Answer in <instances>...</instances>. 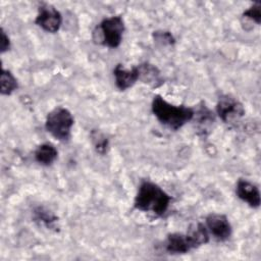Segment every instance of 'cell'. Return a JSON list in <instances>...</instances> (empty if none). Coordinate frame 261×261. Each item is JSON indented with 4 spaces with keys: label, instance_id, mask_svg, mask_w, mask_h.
<instances>
[{
    "label": "cell",
    "instance_id": "11",
    "mask_svg": "<svg viewBox=\"0 0 261 261\" xmlns=\"http://www.w3.org/2000/svg\"><path fill=\"white\" fill-rule=\"evenodd\" d=\"M137 67L139 72V80H141L143 83H146L154 88H157L164 83L161 79L159 69L155 65L145 62L138 65Z\"/></svg>",
    "mask_w": 261,
    "mask_h": 261
},
{
    "label": "cell",
    "instance_id": "13",
    "mask_svg": "<svg viewBox=\"0 0 261 261\" xmlns=\"http://www.w3.org/2000/svg\"><path fill=\"white\" fill-rule=\"evenodd\" d=\"M187 234L194 248H198L209 242V231L203 223H197L191 226Z\"/></svg>",
    "mask_w": 261,
    "mask_h": 261
},
{
    "label": "cell",
    "instance_id": "5",
    "mask_svg": "<svg viewBox=\"0 0 261 261\" xmlns=\"http://www.w3.org/2000/svg\"><path fill=\"white\" fill-rule=\"evenodd\" d=\"M216 113L225 122H232L245 114L243 104L230 95H222L216 104Z\"/></svg>",
    "mask_w": 261,
    "mask_h": 261
},
{
    "label": "cell",
    "instance_id": "17",
    "mask_svg": "<svg viewBox=\"0 0 261 261\" xmlns=\"http://www.w3.org/2000/svg\"><path fill=\"white\" fill-rule=\"evenodd\" d=\"M243 16L255 21L257 24H260V22H261V3L260 2L254 3L246 11H244Z\"/></svg>",
    "mask_w": 261,
    "mask_h": 261
},
{
    "label": "cell",
    "instance_id": "14",
    "mask_svg": "<svg viewBox=\"0 0 261 261\" xmlns=\"http://www.w3.org/2000/svg\"><path fill=\"white\" fill-rule=\"evenodd\" d=\"M0 81H1V94L2 95H10L18 87L16 79L13 76V74L9 70H6L4 68H2Z\"/></svg>",
    "mask_w": 261,
    "mask_h": 261
},
{
    "label": "cell",
    "instance_id": "9",
    "mask_svg": "<svg viewBox=\"0 0 261 261\" xmlns=\"http://www.w3.org/2000/svg\"><path fill=\"white\" fill-rule=\"evenodd\" d=\"M194 249L187 233H169L165 241V250L169 254H186Z\"/></svg>",
    "mask_w": 261,
    "mask_h": 261
},
{
    "label": "cell",
    "instance_id": "8",
    "mask_svg": "<svg viewBox=\"0 0 261 261\" xmlns=\"http://www.w3.org/2000/svg\"><path fill=\"white\" fill-rule=\"evenodd\" d=\"M236 194L249 206L253 208H258L260 206V191L255 184L247 179H239L236 187Z\"/></svg>",
    "mask_w": 261,
    "mask_h": 261
},
{
    "label": "cell",
    "instance_id": "16",
    "mask_svg": "<svg viewBox=\"0 0 261 261\" xmlns=\"http://www.w3.org/2000/svg\"><path fill=\"white\" fill-rule=\"evenodd\" d=\"M34 214H35V220L42 222L47 227H52L56 221V217L50 211L42 207L35 209Z\"/></svg>",
    "mask_w": 261,
    "mask_h": 261
},
{
    "label": "cell",
    "instance_id": "7",
    "mask_svg": "<svg viewBox=\"0 0 261 261\" xmlns=\"http://www.w3.org/2000/svg\"><path fill=\"white\" fill-rule=\"evenodd\" d=\"M205 226L207 227L209 233H211L217 241H226L231 236V225L227 217L223 214H209L205 219Z\"/></svg>",
    "mask_w": 261,
    "mask_h": 261
},
{
    "label": "cell",
    "instance_id": "4",
    "mask_svg": "<svg viewBox=\"0 0 261 261\" xmlns=\"http://www.w3.org/2000/svg\"><path fill=\"white\" fill-rule=\"evenodd\" d=\"M98 30L101 32V43L109 48H117L121 41L124 32V22L120 15L104 18Z\"/></svg>",
    "mask_w": 261,
    "mask_h": 261
},
{
    "label": "cell",
    "instance_id": "10",
    "mask_svg": "<svg viewBox=\"0 0 261 261\" xmlns=\"http://www.w3.org/2000/svg\"><path fill=\"white\" fill-rule=\"evenodd\" d=\"M113 74L115 77V85L120 91L129 89L139 80L137 66L126 69L122 64H117L113 69Z\"/></svg>",
    "mask_w": 261,
    "mask_h": 261
},
{
    "label": "cell",
    "instance_id": "1",
    "mask_svg": "<svg viewBox=\"0 0 261 261\" xmlns=\"http://www.w3.org/2000/svg\"><path fill=\"white\" fill-rule=\"evenodd\" d=\"M171 197L157 184L150 180L143 181L135 197L134 206L144 212H151L155 216H163L170 205Z\"/></svg>",
    "mask_w": 261,
    "mask_h": 261
},
{
    "label": "cell",
    "instance_id": "2",
    "mask_svg": "<svg viewBox=\"0 0 261 261\" xmlns=\"http://www.w3.org/2000/svg\"><path fill=\"white\" fill-rule=\"evenodd\" d=\"M152 112L163 124L172 129H178L194 118L195 110L185 105H173L156 95L152 101Z\"/></svg>",
    "mask_w": 261,
    "mask_h": 261
},
{
    "label": "cell",
    "instance_id": "15",
    "mask_svg": "<svg viewBox=\"0 0 261 261\" xmlns=\"http://www.w3.org/2000/svg\"><path fill=\"white\" fill-rule=\"evenodd\" d=\"M91 140H92L95 150L99 154L104 155L107 152L109 141L103 133H101L100 130H97V129L92 130L91 132Z\"/></svg>",
    "mask_w": 261,
    "mask_h": 261
},
{
    "label": "cell",
    "instance_id": "19",
    "mask_svg": "<svg viewBox=\"0 0 261 261\" xmlns=\"http://www.w3.org/2000/svg\"><path fill=\"white\" fill-rule=\"evenodd\" d=\"M0 40H1L0 41V50H1V53H4L5 51H7L10 48V41L3 29H1V39Z\"/></svg>",
    "mask_w": 261,
    "mask_h": 261
},
{
    "label": "cell",
    "instance_id": "6",
    "mask_svg": "<svg viewBox=\"0 0 261 261\" xmlns=\"http://www.w3.org/2000/svg\"><path fill=\"white\" fill-rule=\"evenodd\" d=\"M35 23L48 33H56L61 27L62 15L52 5L44 4L39 7L38 15L36 16Z\"/></svg>",
    "mask_w": 261,
    "mask_h": 261
},
{
    "label": "cell",
    "instance_id": "3",
    "mask_svg": "<svg viewBox=\"0 0 261 261\" xmlns=\"http://www.w3.org/2000/svg\"><path fill=\"white\" fill-rule=\"evenodd\" d=\"M73 116L64 107H56L50 111L46 117L45 128L52 137L61 142H66L70 138Z\"/></svg>",
    "mask_w": 261,
    "mask_h": 261
},
{
    "label": "cell",
    "instance_id": "12",
    "mask_svg": "<svg viewBox=\"0 0 261 261\" xmlns=\"http://www.w3.org/2000/svg\"><path fill=\"white\" fill-rule=\"evenodd\" d=\"M58 156V152L56 148L48 143L40 145L35 151V159L36 161L44 166L51 165Z\"/></svg>",
    "mask_w": 261,
    "mask_h": 261
},
{
    "label": "cell",
    "instance_id": "18",
    "mask_svg": "<svg viewBox=\"0 0 261 261\" xmlns=\"http://www.w3.org/2000/svg\"><path fill=\"white\" fill-rule=\"evenodd\" d=\"M153 37H154V40L157 42V43H160L162 45H171L174 43V38L173 36L171 35V33L169 32H165V31H157V32H154L153 34Z\"/></svg>",
    "mask_w": 261,
    "mask_h": 261
}]
</instances>
